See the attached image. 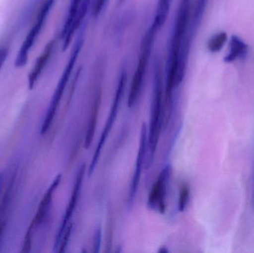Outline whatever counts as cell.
I'll list each match as a JSON object with an SVG mask.
<instances>
[{"label": "cell", "mask_w": 254, "mask_h": 253, "mask_svg": "<svg viewBox=\"0 0 254 253\" xmlns=\"http://www.w3.org/2000/svg\"><path fill=\"white\" fill-rule=\"evenodd\" d=\"M54 0H47L43 4V7L39 13L38 17H37V22L35 25L31 28L30 32L27 35L25 41L22 43L21 46L20 50L16 56V60H15V66L16 68H22L25 66L28 62V51L32 47L34 43H35L42 28H43V24L46 20V16L49 14V10L52 8V4H53Z\"/></svg>", "instance_id": "cell-5"}, {"label": "cell", "mask_w": 254, "mask_h": 253, "mask_svg": "<svg viewBox=\"0 0 254 253\" xmlns=\"http://www.w3.org/2000/svg\"><path fill=\"white\" fill-rule=\"evenodd\" d=\"M7 54H8V50L7 49H1L0 50V68L4 64V61L6 60Z\"/></svg>", "instance_id": "cell-19"}, {"label": "cell", "mask_w": 254, "mask_h": 253, "mask_svg": "<svg viewBox=\"0 0 254 253\" xmlns=\"http://www.w3.org/2000/svg\"><path fill=\"white\" fill-rule=\"evenodd\" d=\"M190 199V188L188 184H183L180 190L179 199V212H184L188 206Z\"/></svg>", "instance_id": "cell-17"}, {"label": "cell", "mask_w": 254, "mask_h": 253, "mask_svg": "<svg viewBox=\"0 0 254 253\" xmlns=\"http://www.w3.org/2000/svg\"><path fill=\"white\" fill-rule=\"evenodd\" d=\"M170 166H167L163 169L158 180L152 187V191L149 193L148 199V206L154 210L158 209L161 213L165 212L167 184L170 178Z\"/></svg>", "instance_id": "cell-8"}, {"label": "cell", "mask_w": 254, "mask_h": 253, "mask_svg": "<svg viewBox=\"0 0 254 253\" xmlns=\"http://www.w3.org/2000/svg\"><path fill=\"white\" fill-rule=\"evenodd\" d=\"M71 229H72V224L69 223L65 228V232L63 235L62 239H61V243H60L59 248H58V252L63 253L65 251L68 245V241H69L70 236H71Z\"/></svg>", "instance_id": "cell-18"}, {"label": "cell", "mask_w": 254, "mask_h": 253, "mask_svg": "<svg viewBox=\"0 0 254 253\" xmlns=\"http://www.w3.org/2000/svg\"><path fill=\"white\" fill-rule=\"evenodd\" d=\"M81 0H73L71 3V8L69 10L68 19H67L66 23L64 26V31H63V37H65V34L68 32L70 28L72 26L73 22L77 16V12L78 11V7H80V3Z\"/></svg>", "instance_id": "cell-16"}, {"label": "cell", "mask_w": 254, "mask_h": 253, "mask_svg": "<svg viewBox=\"0 0 254 253\" xmlns=\"http://www.w3.org/2000/svg\"><path fill=\"white\" fill-rule=\"evenodd\" d=\"M147 129H146V125L143 123L141 128V133H140V147H139L137 159H136L135 169H134V175L131 178L129 193H128V206L130 208L134 203L136 193H137L139 183H140L142 167H143V161H144L145 156H146V151H147Z\"/></svg>", "instance_id": "cell-7"}, {"label": "cell", "mask_w": 254, "mask_h": 253, "mask_svg": "<svg viewBox=\"0 0 254 253\" xmlns=\"http://www.w3.org/2000/svg\"><path fill=\"white\" fill-rule=\"evenodd\" d=\"M155 30H156V28L155 26L152 27V31H149L148 32L144 43L142 46L141 54H140V59H139L138 65H137V69L134 73L132 83H131V88H130L128 98V107H131L135 103L140 90H141L148 61H149V54H150L151 46H152V40H153L154 31Z\"/></svg>", "instance_id": "cell-3"}, {"label": "cell", "mask_w": 254, "mask_h": 253, "mask_svg": "<svg viewBox=\"0 0 254 253\" xmlns=\"http://www.w3.org/2000/svg\"><path fill=\"white\" fill-rule=\"evenodd\" d=\"M100 104H101V94H98L95 98L93 108H92L90 118L89 120V124H88L87 132H86V137H85L84 147L86 149L89 148L92 141H93L94 136H95L98 113H99Z\"/></svg>", "instance_id": "cell-12"}, {"label": "cell", "mask_w": 254, "mask_h": 253, "mask_svg": "<svg viewBox=\"0 0 254 253\" xmlns=\"http://www.w3.org/2000/svg\"><path fill=\"white\" fill-rule=\"evenodd\" d=\"M170 0H160L158 14L154 22V26L155 28L161 26L165 22L166 18L168 14L169 9H170Z\"/></svg>", "instance_id": "cell-15"}, {"label": "cell", "mask_w": 254, "mask_h": 253, "mask_svg": "<svg viewBox=\"0 0 254 253\" xmlns=\"http://www.w3.org/2000/svg\"></svg>", "instance_id": "cell-21"}, {"label": "cell", "mask_w": 254, "mask_h": 253, "mask_svg": "<svg viewBox=\"0 0 254 253\" xmlns=\"http://www.w3.org/2000/svg\"><path fill=\"white\" fill-rule=\"evenodd\" d=\"M11 187H8L0 206V242L4 234L6 226V217H7V208H8L9 202H10V196L11 194L10 192Z\"/></svg>", "instance_id": "cell-13"}, {"label": "cell", "mask_w": 254, "mask_h": 253, "mask_svg": "<svg viewBox=\"0 0 254 253\" xmlns=\"http://www.w3.org/2000/svg\"><path fill=\"white\" fill-rule=\"evenodd\" d=\"M80 47L81 46H80V44L76 46L75 50L73 52L72 55L70 58L69 62L67 65L64 74H63L61 80L58 83V87H57L55 94L52 97L50 105H49V109L46 112V117H45L43 125H42L41 129H40V134L41 135H45L49 131L50 126H52V122L55 119V114H56L57 110H58V105H59L60 102H61L65 86H66L68 79H69L70 75H71L74 62H75L76 59H77V54L80 51Z\"/></svg>", "instance_id": "cell-2"}, {"label": "cell", "mask_w": 254, "mask_h": 253, "mask_svg": "<svg viewBox=\"0 0 254 253\" xmlns=\"http://www.w3.org/2000/svg\"><path fill=\"white\" fill-rule=\"evenodd\" d=\"M161 114H162V82L161 77L157 76L154 87L153 99L151 108L150 123L148 132L147 164L150 166L155 154V150L161 132Z\"/></svg>", "instance_id": "cell-1"}, {"label": "cell", "mask_w": 254, "mask_h": 253, "mask_svg": "<svg viewBox=\"0 0 254 253\" xmlns=\"http://www.w3.org/2000/svg\"><path fill=\"white\" fill-rule=\"evenodd\" d=\"M126 81V74H124L122 77H121L120 81H119V86H118L117 92H116V96H115L114 101H113L110 114H109L105 127H104L102 134H101V138H100L99 142H98V145H97L95 154H94L92 161H91L90 166H89V174H88L89 176L92 175L95 167H96L97 163H98L100 155H101V150H102L103 147L105 144L106 141H107V138H108L109 135H110V132H111L112 128H113V125H114L115 120H116V117H117L118 112H119V104H120L122 95H123L124 92H125Z\"/></svg>", "instance_id": "cell-4"}, {"label": "cell", "mask_w": 254, "mask_h": 253, "mask_svg": "<svg viewBox=\"0 0 254 253\" xmlns=\"http://www.w3.org/2000/svg\"><path fill=\"white\" fill-rule=\"evenodd\" d=\"M85 172H86V165L83 164L80 166L78 172H77V178H76L75 184H74V189H73L71 199H70L68 207H67L66 210H65L64 220H63L62 223H61V227H60L58 235H57L56 239H55V252H58V248H59L63 235H64L67 226L69 224L70 219H71V217H72L74 209H75L76 205H77V201H78L79 196H80V190H81Z\"/></svg>", "instance_id": "cell-9"}, {"label": "cell", "mask_w": 254, "mask_h": 253, "mask_svg": "<svg viewBox=\"0 0 254 253\" xmlns=\"http://www.w3.org/2000/svg\"><path fill=\"white\" fill-rule=\"evenodd\" d=\"M3 184H4V175L2 173H0V195L2 191Z\"/></svg>", "instance_id": "cell-20"}, {"label": "cell", "mask_w": 254, "mask_h": 253, "mask_svg": "<svg viewBox=\"0 0 254 253\" xmlns=\"http://www.w3.org/2000/svg\"><path fill=\"white\" fill-rule=\"evenodd\" d=\"M54 42H51L46 46L43 53L39 56L34 65V68L31 71V74L28 76V88L30 89H34L36 83H37V79L39 76L41 74L42 71L44 68L45 65L47 63L51 54H52V50H53Z\"/></svg>", "instance_id": "cell-10"}, {"label": "cell", "mask_w": 254, "mask_h": 253, "mask_svg": "<svg viewBox=\"0 0 254 253\" xmlns=\"http://www.w3.org/2000/svg\"><path fill=\"white\" fill-rule=\"evenodd\" d=\"M61 179H62V175H58L55 178V179L54 180L52 185L48 189L45 196H43V200L40 202L38 209H37V213H36L32 222L31 223L28 230H27V233L25 236V240L32 242L34 230L43 223V221L46 218V215L49 213L51 203H52V199H53L54 193H55V190H57L58 186H59Z\"/></svg>", "instance_id": "cell-6"}, {"label": "cell", "mask_w": 254, "mask_h": 253, "mask_svg": "<svg viewBox=\"0 0 254 253\" xmlns=\"http://www.w3.org/2000/svg\"><path fill=\"white\" fill-rule=\"evenodd\" d=\"M228 40V34L226 32L218 33L216 35L213 36L209 40L207 48L212 53H216L222 50L225 43Z\"/></svg>", "instance_id": "cell-14"}, {"label": "cell", "mask_w": 254, "mask_h": 253, "mask_svg": "<svg viewBox=\"0 0 254 253\" xmlns=\"http://www.w3.org/2000/svg\"><path fill=\"white\" fill-rule=\"evenodd\" d=\"M248 51V46L238 36L233 35L230 42L229 51L224 58L227 63L234 62L237 59L246 56Z\"/></svg>", "instance_id": "cell-11"}]
</instances>
